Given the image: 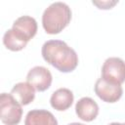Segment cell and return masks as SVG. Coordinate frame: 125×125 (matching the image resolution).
I'll list each match as a JSON object with an SVG mask.
<instances>
[{"mask_svg": "<svg viewBox=\"0 0 125 125\" xmlns=\"http://www.w3.org/2000/svg\"><path fill=\"white\" fill-rule=\"evenodd\" d=\"M96 95L105 103H115L117 102L123 94V89L120 84L107 81L104 78H99L95 84Z\"/></svg>", "mask_w": 125, "mask_h": 125, "instance_id": "cell-6", "label": "cell"}, {"mask_svg": "<svg viewBox=\"0 0 125 125\" xmlns=\"http://www.w3.org/2000/svg\"><path fill=\"white\" fill-rule=\"evenodd\" d=\"M75 112L81 120L91 122L96 119L99 114V105L93 99L83 97L76 103Z\"/></svg>", "mask_w": 125, "mask_h": 125, "instance_id": "cell-8", "label": "cell"}, {"mask_svg": "<svg viewBox=\"0 0 125 125\" xmlns=\"http://www.w3.org/2000/svg\"><path fill=\"white\" fill-rule=\"evenodd\" d=\"M21 105H27L35 98V88L28 82H20L14 85L10 93Z\"/></svg>", "mask_w": 125, "mask_h": 125, "instance_id": "cell-10", "label": "cell"}, {"mask_svg": "<svg viewBox=\"0 0 125 125\" xmlns=\"http://www.w3.org/2000/svg\"><path fill=\"white\" fill-rule=\"evenodd\" d=\"M41 54L45 62L63 73L73 71L78 65L76 52L62 40L45 42L42 46Z\"/></svg>", "mask_w": 125, "mask_h": 125, "instance_id": "cell-1", "label": "cell"}, {"mask_svg": "<svg viewBox=\"0 0 125 125\" xmlns=\"http://www.w3.org/2000/svg\"><path fill=\"white\" fill-rule=\"evenodd\" d=\"M118 1H102V2H97V1H93V4L98 6L99 9H104V10H107V9H111L115 4H117Z\"/></svg>", "mask_w": 125, "mask_h": 125, "instance_id": "cell-12", "label": "cell"}, {"mask_svg": "<svg viewBox=\"0 0 125 125\" xmlns=\"http://www.w3.org/2000/svg\"><path fill=\"white\" fill-rule=\"evenodd\" d=\"M102 78L122 84L125 82V62L120 58L111 57L104 61L102 67Z\"/></svg>", "mask_w": 125, "mask_h": 125, "instance_id": "cell-5", "label": "cell"}, {"mask_svg": "<svg viewBox=\"0 0 125 125\" xmlns=\"http://www.w3.org/2000/svg\"><path fill=\"white\" fill-rule=\"evenodd\" d=\"M68 125H86V124H83V123H78V122H73V123H69Z\"/></svg>", "mask_w": 125, "mask_h": 125, "instance_id": "cell-13", "label": "cell"}, {"mask_svg": "<svg viewBox=\"0 0 125 125\" xmlns=\"http://www.w3.org/2000/svg\"><path fill=\"white\" fill-rule=\"evenodd\" d=\"M108 125H123V123H118V122H112V123H110V124H108Z\"/></svg>", "mask_w": 125, "mask_h": 125, "instance_id": "cell-14", "label": "cell"}, {"mask_svg": "<svg viewBox=\"0 0 125 125\" xmlns=\"http://www.w3.org/2000/svg\"><path fill=\"white\" fill-rule=\"evenodd\" d=\"M73 100V93L69 89L60 88L52 94L50 98V104L54 109L58 111H63L71 106Z\"/></svg>", "mask_w": 125, "mask_h": 125, "instance_id": "cell-9", "label": "cell"}, {"mask_svg": "<svg viewBox=\"0 0 125 125\" xmlns=\"http://www.w3.org/2000/svg\"><path fill=\"white\" fill-rule=\"evenodd\" d=\"M71 20V10L63 2L52 3L42 15V25L48 34H58Z\"/></svg>", "mask_w": 125, "mask_h": 125, "instance_id": "cell-2", "label": "cell"}, {"mask_svg": "<svg viewBox=\"0 0 125 125\" xmlns=\"http://www.w3.org/2000/svg\"><path fill=\"white\" fill-rule=\"evenodd\" d=\"M10 30L18 40L27 44V42L32 39L37 32V22L32 17L22 16L14 21Z\"/></svg>", "mask_w": 125, "mask_h": 125, "instance_id": "cell-4", "label": "cell"}, {"mask_svg": "<svg viewBox=\"0 0 125 125\" xmlns=\"http://www.w3.org/2000/svg\"><path fill=\"white\" fill-rule=\"evenodd\" d=\"M52 80L53 78L50 70L41 65L32 67L26 75V82L31 84L38 92H44L49 89Z\"/></svg>", "mask_w": 125, "mask_h": 125, "instance_id": "cell-7", "label": "cell"}, {"mask_svg": "<svg viewBox=\"0 0 125 125\" xmlns=\"http://www.w3.org/2000/svg\"><path fill=\"white\" fill-rule=\"evenodd\" d=\"M24 125H58V121L49 110L32 109L27 112Z\"/></svg>", "mask_w": 125, "mask_h": 125, "instance_id": "cell-11", "label": "cell"}, {"mask_svg": "<svg viewBox=\"0 0 125 125\" xmlns=\"http://www.w3.org/2000/svg\"><path fill=\"white\" fill-rule=\"evenodd\" d=\"M21 116V104L11 94L2 93L0 96V118L2 123L5 125H18Z\"/></svg>", "mask_w": 125, "mask_h": 125, "instance_id": "cell-3", "label": "cell"}, {"mask_svg": "<svg viewBox=\"0 0 125 125\" xmlns=\"http://www.w3.org/2000/svg\"><path fill=\"white\" fill-rule=\"evenodd\" d=\"M123 125H125V123H123Z\"/></svg>", "mask_w": 125, "mask_h": 125, "instance_id": "cell-15", "label": "cell"}]
</instances>
